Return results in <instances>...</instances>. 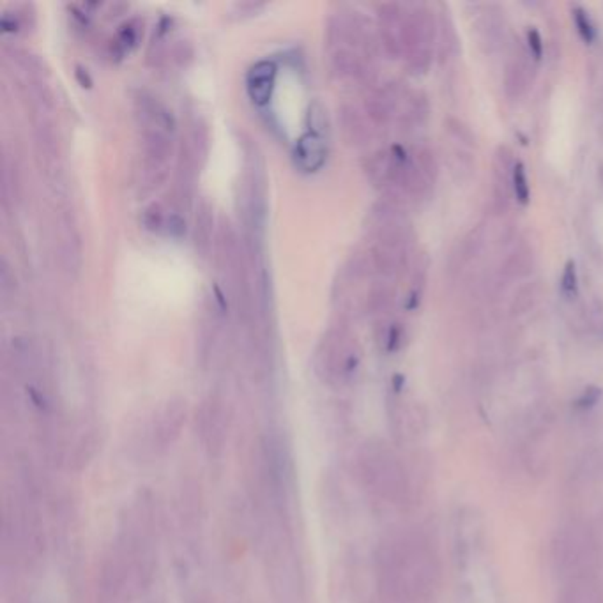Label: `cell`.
<instances>
[{"label": "cell", "instance_id": "obj_11", "mask_svg": "<svg viewBox=\"0 0 603 603\" xmlns=\"http://www.w3.org/2000/svg\"><path fill=\"white\" fill-rule=\"evenodd\" d=\"M338 122L345 142L352 147H365L372 142L373 124L365 110L352 103H344L338 108Z\"/></svg>", "mask_w": 603, "mask_h": 603}, {"label": "cell", "instance_id": "obj_30", "mask_svg": "<svg viewBox=\"0 0 603 603\" xmlns=\"http://www.w3.org/2000/svg\"><path fill=\"white\" fill-rule=\"evenodd\" d=\"M169 55L172 57L174 63L179 64L181 67H186L193 60V46L188 41H177Z\"/></svg>", "mask_w": 603, "mask_h": 603}, {"label": "cell", "instance_id": "obj_16", "mask_svg": "<svg viewBox=\"0 0 603 603\" xmlns=\"http://www.w3.org/2000/svg\"><path fill=\"white\" fill-rule=\"evenodd\" d=\"M536 266V255L529 246H519L502 262L501 274L506 280H522L529 276Z\"/></svg>", "mask_w": 603, "mask_h": 603}, {"label": "cell", "instance_id": "obj_28", "mask_svg": "<svg viewBox=\"0 0 603 603\" xmlns=\"http://www.w3.org/2000/svg\"><path fill=\"white\" fill-rule=\"evenodd\" d=\"M439 32H441V48L446 51L448 55H455L458 51V39L457 32L453 29V23L450 18H443L439 22Z\"/></svg>", "mask_w": 603, "mask_h": 603}, {"label": "cell", "instance_id": "obj_31", "mask_svg": "<svg viewBox=\"0 0 603 603\" xmlns=\"http://www.w3.org/2000/svg\"><path fill=\"white\" fill-rule=\"evenodd\" d=\"M561 289L568 296L577 292V271H575L573 262H568L566 267H564L563 276H561Z\"/></svg>", "mask_w": 603, "mask_h": 603}, {"label": "cell", "instance_id": "obj_23", "mask_svg": "<svg viewBox=\"0 0 603 603\" xmlns=\"http://www.w3.org/2000/svg\"><path fill=\"white\" fill-rule=\"evenodd\" d=\"M306 126H308V131L317 133V135L324 136V138H328L329 136V131H331L329 126L331 124H329L328 108H325L318 99L311 101L310 106H308Z\"/></svg>", "mask_w": 603, "mask_h": 603}, {"label": "cell", "instance_id": "obj_17", "mask_svg": "<svg viewBox=\"0 0 603 603\" xmlns=\"http://www.w3.org/2000/svg\"><path fill=\"white\" fill-rule=\"evenodd\" d=\"M395 304V289L386 280H375L366 289L365 313L384 315Z\"/></svg>", "mask_w": 603, "mask_h": 603}, {"label": "cell", "instance_id": "obj_4", "mask_svg": "<svg viewBox=\"0 0 603 603\" xmlns=\"http://www.w3.org/2000/svg\"><path fill=\"white\" fill-rule=\"evenodd\" d=\"M359 472L365 485L386 501H398L406 493V472L398 458L384 444H366L359 453Z\"/></svg>", "mask_w": 603, "mask_h": 603}, {"label": "cell", "instance_id": "obj_10", "mask_svg": "<svg viewBox=\"0 0 603 603\" xmlns=\"http://www.w3.org/2000/svg\"><path fill=\"white\" fill-rule=\"evenodd\" d=\"M218 225L216 221L214 207L207 198H200L195 205L193 227H191V238H193L195 252L200 259H207L214 249L216 234H218Z\"/></svg>", "mask_w": 603, "mask_h": 603}, {"label": "cell", "instance_id": "obj_20", "mask_svg": "<svg viewBox=\"0 0 603 603\" xmlns=\"http://www.w3.org/2000/svg\"><path fill=\"white\" fill-rule=\"evenodd\" d=\"M140 29H142V27L138 25L136 20H131V22L124 23V25L119 29L117 36H115L114 39H112V43H110L112 57H115V59H122V57H126L128 53H131L140 41Z\"/></svg>", "mask_w": 603, "mask_h": 603}, {"label": "cell", "instance_id": "obj_8", "mask_svg": "<svg viewBox=\"0 0 603 603\" xmlns=\"http://www.w3.org/2000/svg\"><path fill=\"white\" fill-rule=\"evenodd\" d=\"M186 421V406L181 400L164 403L153 421V448L163 451L172 446Z\"/></svg>", "mask_w": 603, "mask_h": 603}, {"label": "cell", "instance_id": "obj_33", "mask_svg": "<svg viewBox=\"0 0 603 603\" xmlns=\"http://www.w3.org/2000/svg\"><path fill=\"white\" fill-rule=\"evenodd\" d=\"M235 11L239 13V16H252L257 11L264 9V4H255V2H241V4L234 6Z\"/></svg>", "mask_w": 603, "mask_h": 603}, {"label": "cell", "instance_id": "obj_18", "mask_svg": "<svg viewBox=\"0 0 603 603\" xmlns=\"http://www.w3.org/2000/svg\"><path fill=\"white\" fill-rule=\"evenodd\" d=\"M63 231H60V252H63V259L66 260L67 269L77 271L80 267L82 259V246L78 232L74 225L70 219H63Z\"/></svg>", "mask_w": 603, "mask_h": 603}, {"label": "cell", "instance_id": "obj_21", "mask_svg": "<svg viewBox=\"0 0 603 603\" xmlns=\"http://www.w3.org/2000/svg\"><path fill=\"white\" fill-rule=\"evenodd\" d=\"M538 297H540V285L536 282L522 285L513 294L512 301H510V315L512 317H520V315L531 311L534 304L538 303Z\"/></svg>", "mask_w": 603, "mask_h": 603}, {"label": "cell", "instance_id": "obj_15", "mask_svg": "<svg viewBox=\"0 0 603 603\" xmlns=\"http://www.w3.org/2000/svg\"><path fill=\"white\" fill-rule=\"evenodd\" d=\"M531 84H533V66H531L529 59L519 55L513 57L505 70V94L506 98L515 101L520 99L527 91H529Z\"/></svg>", "mask_w": 603, "mask_h": 603}, {"label": "cell", "instance_id": "obj_7", "mask_svg": "<svg viewBox=\"0 0 603 603\" xmlns=\"http://www.w3.org/2000/svg\"><path fill=\"white\" fill-rule=\"evenodd\" d=\"M406 11L407 9L396 2H386L377 9V20H379L377 30H379L380 44H382L384 53L389 55L391 59L403 57L402 27Z\"/></svg>", "mask_w": 603, "mask_h": 603}, {"label": "cell", "instance_id": "obj_1", "mask_svg": "<svg viewBox=\"0 0 603 603\" xmlns=\"http://www.w3.org/2000/svg\"><path fill=\"white\" fill-rule=\"evenodd\" d=\"M379 573L393 602L424 603L435 588L437 568L427 541L416 533H402L380 547Z\"/></svg>", "mask_w": 603, "mask_h": 603}, {"label": "cell", "instance_id": "obj_22", "mask_svg": "<svg viewBox=\"0 0 603 603\" xmlns=\"http://www.w3.org/2000/svg\"><path fill=\"white\" fill-rule=\"evenodd\" d=\"M170 209L164 207L160 202H153L150 205H147L145 211H143V227L147 228L153 234H164L167 232V223H169L170 218Z\"/></svg>", "mask_w": 603, "mask_h": 603}, {"label": "cell", "instance_id": "obj_19", "mask_svg": "<svg viewBox=\"0 0 603 603\" xmlns=\"http://www.w3.org/2000/svg\"><path fill=\"white\" fill-rule=\"evenodd\" d=\"M485 239H486L485 225L483 223L476 225V227L472 228L464 239H462L460 246H458V252L457 255H455V260H457L455 269H460V267H464L465 264L471 262L472 259H476L478 253L481 252L483 245H485Z\"/></svg>", "mask_w": 603, "mask_h": 603}, {"label": "cell", "instance_id": "obj_14", "mask_svg": "<svg viewBox=\"0 0 603 603\" xmlns=\"http://www.w3.org/2000/svg\"><path fill=\"white\" fill-rule=\"evenodd\" d=\"M472 32L478 41V46L485 53H493L501 48L505 41V22L498 13H483L479 18H476Z\"/></svg>", "mask_w": 603, "mask_h": 603}, {"label": "cell", "instance_id": "obj_13", "mask_svg": "<svg viewBox=\"0 0 603 603\" xmlns=\"http://www.w3.org/2000/svg\"><path fill=\"white\" fill-rule=\"evenodd\" d=\"M328 160V138L306 131L294 145V163L303 174H317Z\"/></svg>", "mask_w": 603, "mask_h": 603}, {"label": "cell", "instance_id": "obj_29", "mask_svg": "<svg viewBox=\"0 0 603 603\" xmlns=\"http://www.w3.org/2000/svg\"><path fill=\"white\" fill-rule=\"evenodd\" d=\"M573 22L578 30V36H581L585 43H592V39H595V25H592L591 20H589L588 13H585L582 8H575Z\"/></svg>", "mask_w": 603, "mask_h": 603}, {"label": "cell", "instance_id": "obj_27", "mask_svg": "<svg viewBox=\"0 0 603 603\" xmlns=\"http://www.w3.org/2000/svg\"><path fill=\"white\" fill-rule=\"evenodd\" d=\"M444 128H446V131L450 133L457 142H460L462 145H467V147L476 145L474 133H472V129L469 128L465 122H462L460 119L448 117L446 121H444Z\"/></svg>", "mask_w": 603, "mask_h": 603}, {"label": "cell", "instance_id": "obj_32", "mask_svg": "<svg viewBox=\"0 0 603 603\" xmlns=\"http://www.w3.org/2000/svg\"><path fill=\"white\" fill-rule=\"evenodd\" d=\"M527 37V48H529V55H533L534 60H540L543 55V41H541L540 32L534 27H531L526 34Z\"/></svg>", "mask_w": 603, "mask_h": 603}, {"label": "cell", "instance_id": "obj_12", "mask_svg": "<svg viewBox=\"0 0 603 603\" xmlns=\"http://www.w3.org/2000/svg\"><path fill=\"white\" fill-rule=\"evenodd\" d=\"M278 66L274 60L264 59L253 64L246 73V92L255 106H266L273 98L276 87Z\"/></svg>", "mask_w": 603, "mask_h": 603}, {"label": "cell", "instance_id": "obj_26", "mask_svg": "<svg viewBox=\"0 0 603 603\" xmlns=\"http://www.w3.org/2000/svg\"><path fill=\"white\" fill-rule=\"evenodd\" d=\"M512 190H513V195H515L517 200H519L520 204L522 205L529 204V198H531L529 181H527L526 167H524V163H520V161H517L515 169H513Z\"/></svg>", "mask_w": 603, "mask_h": 603}, {"label": "cell", "instance_id": "obj_6", "mask_svg": "<svg viewBox=\"0 0 603 603\" xmlns=\"http://www.w3.org/2000/svg\"><path fill=\"white\" fill-rule=\"evenodd\" d=\"M197 427L205 450H209V453H219L228 430V413L223 400L218 396L204 400L197 414Z\"/></svg>", "mask_w": 603, "mask_h": 603}, {"label": "cell", "instance_id": "obj_9", "mask_svg": "<svg viewBox=\"0 0 603 603\" xmlns=\"http://www.w3.org/2000/svg\"><path fill=\"white\" fill-rule=\"evenodd\" d=\"M135 115L142 128H161L176 131L177 122L172 110L164 105L157 96L149 91H138L135 96Z\"/></svg>", "mask_w": 603, "mask_h": 603}, {"label": "cell", "instance_id": "obj_25", "mask_svg": "<svg viewBox=\"0 0 603 603\" xmlns=\"http://www.w3.org/2000/svg\"><path fill=\"white\" fill-rule=\"evenodd\" d=\"M413 156H414V160H416L417 167L423 170L424 176H427L428 179L432 181V183H435V179H437V176H439V163H437V157H435L434 150H432L430 147H427V145H421V147H417L416 150H414Z\"/></svg>", "mask_w": 603, "mask_h": 603}, {"label": "cell", "instance_id": "obj_5", "mask_svg": "<svg viewBox=\"0 0 603 603\" xmlns=\"http://www.w3.org/2000/svg\"><path fill=\"white\" fill-rule=\"evenodd\" d=\"M176 131L161 128H142V157L138 169V190L153 195L170 176V163L176 154Z\"/></svg>", "mask_w": 603, "mask_h": 603}, {"label": "cell", "instance_id": "obj_24", "mask_svg": "<svg viewBox=\"0 0 603 603\" xmlns=\"http://www.w3.org/2000/svg\"><path fill=\"white\" fill-rule=\"evenodd\" d=\"M377 338H379V344L382 345L386 351L393 352L400 347L403 340V328L398 322H388L382 320L377 329Z\"/></svg>", "mask_w": 603, "mask_h": 603}, {"label": "cell", "instance_id": "obj_3", "mask_svg": "<svg viewBox=\"0 0 603 603\" xmlns=\"http://www.w3.org/2000/svg\"><path fill=\"white\" fill-rule=\"evenodd\" d=\"M596 541L591 531L581 524H570L557 533L554 541V563L557 573L570 584L585 582L596 566Z\"/></svg>", "mask_w": 603, "mask_h": 603}, {"label": "cell", "instance_id": "obj_2", "mask_svg": "<svg viewBox=\"0 0 603 603\" xmlns=\"http://www.w3.org/2000/svg\"><path fill=\"white\" fill-rule=\"evenodd\" d=\"M361 363V349L345 325H331L313 352V368L324 384L337 388L351 382Z\"/></svg>", "mask_w": 603, "mask_h": 603}]
</instances>
